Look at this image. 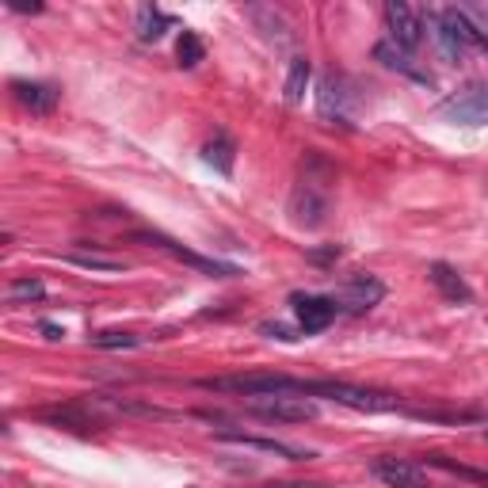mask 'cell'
Listing matches in <instances>:
<instances>
[{
  "label": "cell",
  "instance_id": "1",
  "mask_svg": "<svg viewBox=\"0 0 488 488\" xmlns=\"http://www.w3.org/2000/svg\"><path fill=\"white\" fill-rule=\"evenodd\" d=\"M332 180H336V172L329 160L309 153L302 165V180L294 184V194H290V221L302 225V230L324 225L329 206H332Z\"/></svg>",
  "mask_w": 488,
  "mask_h": 488
},
{
  "label": "cell",
  "instance_id": "2",
  "mask_svg": "<svg viewBox=\"0 0 488 488\" xmlns=\"http://www.w3.org/2000/svg\"><path fill=\"white\" fill-rule=\"evenodd\" d=\"M302 397H324L336 404H348L355 412H393L401 409V397L382 393V389H363L348 382H305L302 378Z\"/></svg>",
  "mask_w": 488,
  "mask_h": 488
},
{
  "label": "cell",
  "instance_id": "3",
  "mask_svg": "<svg viewBox=\"0 0 488 488\" xmlns=\"http://www.w3.org/2000/svg\"><path fill=\"white\" fill-rule=\"evenodd\" d=\"M249 412L264 416V420H283V424H305V420H317V404L305 401V397L275 393V397H256V401H249Z\"/></svg>",
  "mask_w": 488,
  "mask_h": 488
},
{
  "label": "cell",
  "instance_id": "4",
  "mask_svg": "<svg viewBox=\"0 0 488 488\" xmlns=\"http://www.w3.org/2000/svg\"><path fill=\"white\" fill-rule=\"evenodd\" d=\"M134 240L149 244V249H160V252H168V256H176V259H184V264L199 267V271H206V275H218V279H230V275H237V267H233V264H221V259H210V256H199V252H191V249H184L180 240H172V237L157 233V230H149V233H134Z\"/></svg>",
  "mask_w": 488,
  "mask_h": 488
},
{
  "label": "cell",
  "instance_id": "5",
  "mask_svg": "<svg viewBox=\"0 0 488 488\" xmlns=\"http://www.w3.org/2000/svg\"><path fill=\"white\" fill-rule=\"evenodd\" d=\"M385 27H389V42L404 54H412L420 39H424V23H420V15L404 0H389L385 5Z\"/></svg>",
  "mask_w": 488,
  "mask_h": 488
},
{
  "label": "cell",
  "instance_id": "6",
  "mask_svg": "<svg viewBox=\"0 0 488 488\" xmlns=\"http://www.w3.org/2000/svg\"><path fill=\"white\" fill-rule=\"evenodd\" d=\"M317 107L324 119L332 122H348L351 107H355V92L348 85V77H336V73H324L321 85H317Z\"/></svg>",
  "mask_w": 488,
  "mask_h": 488
},
{
  "label": "cell",
  "instance_id": "7",
  "mask_svg": "<svg viewBox=\"0 0 488 488\" xmlns=\"http://www.w3.org/2000/svg\"><path fill=\"white\" fill-rule=\"evenodd\" d=\"M443 115H450L462 126H488V88L484 85H469L458 95H450L443 104Z\"/></svg>",
  "mask_w": 488,
  "mask_h": 488
},
{
  "label": "cell",
  "instance_id": "8",
  "mask_svg": "<svg viewBox=\"0 0 488 488\" xmlns=\"http://www.w3.org/2000/svg\"><path fill=\"white\" fill-rule=\"evenodd\" d=\"M382 298H385V286L374 279V275H355V279H348L332 294V302L339 309H348V313H366V309H374Z\"/></svg>",
  "mask_w": 488,
  "mask_h": 488
},
{
  "label": "cell",
  "instance_id": "9",
  "mask_svg": "<svg viewBox=\"0 0 488 488\" xmlns=\"http://www.w3.org/2000/svg\"><path fill=\"white\" fill-rule=\"evenodd\" d=\"M290 305H294V317H298L305 336L324 332L336 321V313H339V305L332 298H321V294H294V298H290Z\"/></svg>",
  "mask_w": 488,
  "mask_h": 488
},
{
  "label": "cell",
  "instance_id": "10",
  "mask_svg": "<svg viewBox=\"0 0 488 488\" xmlns=\"http://www.w3.org/2000/svg\"><path fill=\"white\" fill-rule=\"evenodd\" d=\"M370 474L378 481H385L389 488H431L424 469H420L416 462H404V458H374Z\"/></svg>",
  "mask_w": 488,
  "mask_h": 488
},
{
  "label": "cell",
  "instance_id": "11",
  "mask_svg": "<svg viewBox=\"0 0 488 488\" xmlns=\"http://www.w3.org/2000/svg\"><path fill=\"white\" fill-rule=\"evenodd\" d=\"M221 443H237V447H252V450H267V454H279V458H290V462H309L313 450H302V447H290V443H279V438H259V435H244V431H218Z\"/></svg>",
  "mask_w": 488,
  "mask_h": 488
},
{
  "label": "cell",
  "instance_id": "12",
  "mask_svg": "<svg viewBox=\"0 0 488 488\" xmlns=\"http://www.w3.org/2000/svg\"><path fill=\"white\" fill-rule=\"evenodd\" d=\"M12 95L31 111V115H50L58 107V88L42 85V80H12Z\"/></svg>",
  "mask_w": 488,
  "mask_h": 488
},
{
  "label": "cell",
  "instance_id": "13",
  "mask_svg": "<svg viewBox=\"0 0 488 488\" xmlns=\"http://www.w3.org/2000/svg\"><path fill=\"white\" fill-rule=\"evenodd\" d=\"M428 279H431V286H435L447 302H462V305H465V302H474V290H469V283H465L450 264H443V259L428 267Z\"/></svg>",
  "mask_w": 488,
  "mask_h": 488
},
{
  "label": "cell",
  "instance_id": "14",
  "mask_svg": "<svg viewBox=\"0 0 488 488\" xmlns=\"http://www.w3.org/2000/svg\"><path fill=\"white\" fill-rule=\"evenodd\" d=\"M374 58H378L382 65H385V69H397V73H409V77H416V80H424V85H428V73L424 69H416V65H412V54H404V50H397V46L393 42H378V46H374Z\"/></svg>",
  "mask_w": 488,
  "mask_h": 488
},
{
  "label": "cell",
  "instance_id": "15",
  "mask_svg": "<svg viewBox=\"0 0 488 488\" xmlns=\"http://www.w3.org/2000/svg\"><path fill=\"white\" fill-rule=\"evenodd\" d=\"M203 160H206L210 168H218L221 176H233V160H237V145H233V138H230V134H218V138L203 149Z\"/></svg>",
  "mask_w": 488,
  "mask_h": 488
},
{
  "label": "cell",
  "instance_id": "16",
  "mask_svg": "<svg viewBox=\"0 0 488 488\" xmlns=\"http://www.w3.org/2000/svg\"><path fill=\"white\" fill-rule=\"evenodd\" d=\"M428 23H431V39H435V46H438V54H443L447 61H454V65L465 61L469 50L458 42V35H454V31H450L443 20H438V15H428Z\"/></svg>",
  "mask_w": 488,
  "mask_h": 488
},
{
  "label": "cell",
  "instance_id": "17",
  "mask_svg": "<svg viewBox=\"0 0 488 488\" xmlns=\"http://www.w3.org/2000/svg\"><path fill=\"white\" fill-rule=\"evenodd\" d=\"M176 27V20L172 15H165L160 8H141L138 12V39L141 42H157V39H165V31H172Z\"/></svg>",
  "mask_w": 488,
  "mask_h": 488
},
{
  "label": "cell",
  "instance_id": "18",
  "mask_svg": "<svg viewBox=\"0 0 488 488\" xmlns=\"http://www.w3.org/2000/svg\"><path fill=\"white\" fill-rule=\"evenodd\" d=\"M309 77H313V65H309V58H294V61H290V77H286V104H302V100H305Z\"/></svg>",
  "mask_w": 488,
  "mask_h": 488
},
{
  "label": "cell",
  "instance_id": "19",
  "mask_svg": "<svg viewBox=\"0 0 488 488\" xmlns=\"http://www.w3.org/2000/svg\"><path fill=\"white\" fill-rule=\"evenodd\" d=\"M176 58H180V69H194L203 58H206V46L194 31H184L180 42H176Z\"/></svg>",
  "mask_w": 488,
  "mask_h": 488
},
{
  "label": "cell",
  "instance_id": "20",
  "mask_svg": "<svg viewBox=\"0 0 488 488\" xmlns=\"http://www.w3.org/2000/svg\"><path fill=\"white\" fill-rule=\"evenodd\" d=\"M69 264L88 267V271H122L126 259H119V256H95V252H73Z\"/></svg>",
  "mask_w": 488,
  "mask_h": 488
},
{
  "label": "cell",
  "instance_id": "21",
  "mask_svg": "<svg viewBox=\"0 0 488 488\" xmlns=\"http://www.w3.org/2000/svg\"><path fill=\"white\" fill-rule=\"evenodd\" d=\"M458 12L465 15V23L481 39V50H488V5H458Z\"/></svg>",
  "mask_w": 488,
  "mask_h": 488
},
{
  "label": "cell",
  "instance_id": "22",
  "mask_svg": "<svg viewBox=\"0 0 488 488\" xmlns=\"http://www.w3.org/2000/svg\"><path fill=\"white\" fill-rule=\"evenodd\" d=\"M46 294V286L39 279H12L8 286V302L12 305H20V302H39Z\"/></svg>",
  "mask_w": 488,
  "mask_h": 488
},
{
  "label": "cell",
  "instance_id": "23",
  "mask_svg": "<svg viewBox=\"0 0 488 488\" xmlns=\"http://www.w3.org/2000/svg\"><path fill=\"white\" fill-rule=\"evenodd\" d=\"M92 344H95V348H104V351H115V348H138L141 339H138L134 332L107 329V332H95V336H92Z\"/></svg>",
  "mask_w": 488,
  "mask_h": 488
},
{
  "label": "cell",
  "instance_id": "24",
  "mask_svg": "<svg viewBox=\"0 0 488 488\" xmlns=\"http://www.w3.org/2000/svg\"><path fill=\"white\" fill-rule=\"evenodd\" d=\"M259 332L271 336V339H283V344L298 339V336H290V329H286V324H279V321H264V324H259Z\"/></svg>",
  "mask_w": 488,
  "mask_h": 488
},
{
  "label": "cell",
  "instance_id": "25",
  "mask_svg": "<svg viewBox=\"0 0 488 488\" xmlns=\"http://www.w3.org/2000/svg\"><path fill=\"white\" fill-rule=\"evenodd\" d=\"M313 259H321V264H329V259H339V244H332V249H324V252H309Z\"/></svg>",
  "mask_w": 488,
  "mask_h": 488
},
{
  "label": "cell",
  "instance_id": "26",
  "mask_svg": "<svg viewBox=\"0 0 488 488\" xmlns=\"http://www.w3.org/2000/svg\"><path fill=\"white\" fill-rule=\"evenodd\" d=\"M39 329H42L46 336H50V339H61V336H65V332L58 329V324H50V321H42V324H39Z\"/></svg>",
  "mask_w": 488,
  "mask_h": 488
},
{
  "label": "cell",
  "instance_id": "27",
  "mask_svg": "<svg viewBox=\"0 0 488 488\" xmlns=\"http://www.w3.org/2000/svg\"><path fill=\"white\" fill-rule=\"evenodd\" d=\"M484 438H488V431H484Z\"/></svg>",
  "mask_w": 488,
  "mask_h": 488
}]
</instances>
